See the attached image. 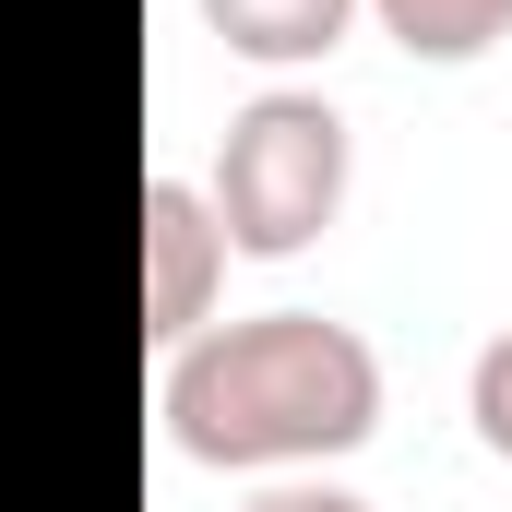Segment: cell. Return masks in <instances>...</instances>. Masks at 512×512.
Listing matches in <instances>:
<instances>
[{"instance_id": "obj_1", "label": "cell", "mask_w": 512, "mask_h": 512, "mask_svg": "<svg viewBox=\"0 0 512 512\" xmlns=\"http://www.w3.org/2000/svg\"><path fill=\"white\" fill-rule=\"evenodd\" d=\"M155 417L191 465L227 477H310L334 453H358L382 429V346L334 310H251V322H203L167 370Z\"/></svg>"}, {"instance_id": "obj_2", "label": "cell", "mask_w": 512, "mask_h": 512, "mask_svg": "<svg viewBox=\"0 0 512 512\" xmlns=\"http://www.w3.org/2000/svg\"><path fill=\"white\" fill-rule=\"evenodd\" d=\"M346 179H358V131L334 96H310V84H262L251 108L227 120L215 143V215H227V251L251 262H298L334 215H346Z\"/></svg>"}, {"instance_id": "obj_3", "label": "cell", "mask_w": 512, "mask_h": 512, "mask_svg": "<svg viewBox=\"0 0 512 512\" xmlns=\"http://www.w3.org/2000/svg\"><path fill=\"white\" fill-rule=\"evenodd\" d=\"M215 286H227V215L203 179L155 167L143 179V334L155 358H179L203 322H215Z\"/></svg>"}, {"instance_id": "obj_4", "label": "cell", "mask_w": 512, "mask_h": 512, "mask_svg": "<svg viewBox=\"0 0 512 512\" xmlns=\"http://www.w3.org/2000/svg\"><path fill=\"white\" fill-rule=\"evenodd\" d=\"M191 12H203L215 48H239L262 72H310V60L346 48V24H358L370 0H191Z\"/></svg>"}, {"instance_id": "obj_5", "label": "cell", "mask_w": 512, "mask_h": 512, "mask_svg": "<svg viewBox=\"0 0 512 512\" xmlns=\"http://www.w3.org/2000/svg\"><path fill=\"white\" fill-rule=\"evenodd\" d=\"M382 12V36L405 60H429V72H465V60H489L512 36V0H370Z\"/></svg>"}, {"instance_id": "obj_6", "label": "cell", "mask_w": 512, "mask_h": 512, "mask_svg": "<svg viewBox=\"0 0 512 512\" xmlns=\"http://www.w3.org/2000/svg\"><path fill=\"white\" fill-rule=\"evenodd\" d=\"M465 417H477V441L512 465V322L477 346V370H465Z\"/></svg>"}, {"instance_id": "obj_7", "label": "cell", "mask_w": 512, "mask_h": 512, "mask_svg": "<svg viewBox=\"0 0 512 512\" xmlns=\"http://www.w3.org/2000/svg\"><path fill=\"white\" fill-rule=\"evenodd\" d=\"M239 512H370V501H358V489H334V477H262Z\"/></svg>"}]
</instances>
